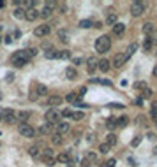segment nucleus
Listing matches in <instances>:
<instances>
[{"instance_id": "f257e3e1", "label": "nucleus", "mask_w": 157, "mask_h": 167, "mask_svg": "<svg viewBox=\"0 0 157 167\" xmlns=\"http://www.w3.org/2000/svg\"><path fill=\"white\" fill-rule=\"evenodd\" d=\"M110 48H111V39H110V35H101V37H97V40H96V51L97 53H106V51H110Z\"/></svg>"}, {"instance_id": "f03ea898", "label": "nucleus", "mask_w": 157, "mask_h": 167, "mask_svg": "<svg viewBox=\"0 0 157 167\" xmlns=\"http://www.w3.org/2000/svg\"><path fill=\"white\" fill-rule=\"evenodd\" d=\"M44 118H46V123L48 125H53V123H60V118H62V114H60L59 109H53V107H50L46 114H44Z\"/></svg>"}, {"instance_id": "7ed1b4c3", "label": "nucleus", "mask_w": 157, "mask_h": 167, "mask_svg": "<svg viewBox=\"0 0 157 167\" xmlns=\"http://www.w3.org/2000/svg\"><path fill=\"white\" fill-rule=\"evenodd\" d=\"M28 63V58H27V55H25V49H21V51H16L14 55H13V65L14 67H25Z\"/></svg>"}, {"instance_id": "20e7f679", "label": "nucleus", "mask_w": 157, "mask_h": 167, "mask_svg": "<svg viewBox=\"0 0 157 167\" xmlns=\"http://www.w3.org/2000/svg\"><path fill=\"white\" fill-rule=\"evenodd\" d=\"M18 132H20L23 137H36V129L32 125H28V123H20Z\"/></svg>"}, {"instance_id": "39448f33", "label": "nucleus", "mask_w": 157, "mask_h": 167, "mask_svg": "<svg viewBox=\"0 0 157 167\" xmlns=\"http://www.w3.org/2000/svg\"><path fill=\"white\" fill-rule=\"evenodd\" d=\"M145 9H147V4L145 2H133V5H131V14L138 18V16H141L143 13H145Z\"/></svg>"}, {"instance_id": "423d86ee", "label": "nucleus", "mask_w": 157, "mask_h": 167, "mask_svg": "<svg viewBox=\"0 0 157 167\" xmlns=\"http://www.w3.org/2000/svg\"><path fill=\"white\" fill-rule=\"evenodd\" d=\"M2 121H5V123H14L16 121V114L13 109H4L2 111Z\"/></svg>"}, {"instance_id": "0eeeda50", "label": "nucleus", "mask_w": 157, "mask_h": 167, "mask_svg": "<svg viewBox=\"0 0 157 167\" xmlns=\"http://www.w3.org/2000/svg\"><path fill=\"white\" fill-rule=\"evenodd\" d=\"M50 34V26L48 25H39V26H36V30H34V35L36 37H46Z\"/></svg>"}, {"instance_id": "6e6552de", "label": "nucleus", "mask_w": 157, "mask_h": 167, "mask_svg": "<svg viewBox=\"0 0 157 167\" xmlns=\"http://www.w3.org/2000/svg\"><path fill=\"white\" fill-rule=\"evenodd\" d=\"M125 62H127L125 55H124V53H118V55H115V58H113V67H115V69H120Z\"/></svg>"}, {"instance_id": "1a4fd4ad", "label": "nucleus", "mask_w": 157, "mask_h": 167, "mask_svg": "<svg viewBox=\"0 0 157 167\" xmlns=\"http://www.w3.org/2000/svg\"><path fill=\"white\" fill-rule=\"evenodd\" d=\"M97 65H99V60L96 58V56H90V58L87 60V71H88L90 74L97 69Z\"/></svg>"}, {"instance_id": "9d476101", "label": "nucleus", "mask_w": 157, "mask_h": 167, "mask_svg": "<svg viewBox=\"0 0 157 167\" xmlns=\"http://www.w3.org/2000/svg\"><path fill=\"white\" fill-rule=\"evenodd\" d=\"M62 102H64V99H62V97H60V95H51V97H50V99H48V106H51V107H53V109H55V107H57V106H60V104H62Z\"/></svg>"}, {"instance_id": "9b49d317", "label": "nucleus", "mask_w": 157, "mask_h": 167, "mask_svg": "<svg viewBox=\"0 0 157 167\" xmlns=\"http://www.w3.org/2000/svg\"><path fill=\"white\" fill-rule=\"evenodd\" d=\"M39 18V13L36 9H25V19L27 21H36Z\"/></svg>"}, {"instance_id": "f8f14e48", "label": "nucleus", "mask_w": 157, "mask_h": 167, "mask_svg": "<svg viewBox=\"0 0 157 167\" xmlns=\"http://www.w3.org/2000/svg\"><path fill=\"white\" fill-rule=\"evenodd\" d=\"M69 130H71V125H69L67 121H60V123H57V134H59V135L67 134Z\"/></svg>"}, {"instance_id": "ddd939ff", "label": "nucleus", "mask_w": 157, "mask_h": 167, "mask_svg": "<svg viewBox=\"0 0 157 167\" xmlns=\"http://www.w3.org/2000/svg\"><path fill=\"white\" fill-rule=\"evenodd\" d=\"M44 56H46L48 60H55V58H60V51H59V49L50 48L48 51H44Z\"/></svg>"}, {"instance_id": "4468645a", "label": "nucleus", "mask_w": 157, "mask_h": 167, "mask_svg": "<svg viewBox=\"0 0 157 167\" xmlns=\"http://www.w3.org/2000/svg\"><path fill=\"white\" fill-rule=\"evenodd\" d=\"M28 118H30V111H20L16 114V121H21V123H27Z\"/></svg>"}, {"instance_id": "2eb2a0df", "label": "nucleus", "mask_w": 157, "mask_h": 167, "mask_svg": "<svg viewBox=\"0 0 157 167\" xmlns=\"http://www.w3.org/2000/svg\"><path fill=\"white\" fill-rule=\"evenodd\" d=\"M111 28H113V34H115V35H122V34L125 32V25H124V23H115Z\"/></svg>"}, {"instance_id": "dca6fc26", "label": "nucleus", "mask_w": 157, "mask_h": 167, "mask_svg": "<svg viewBox=\"0 0 157 167\" xmlns=\"http://www.w3.org/2000/svg\"><path fill=\"white\" fill-rule=\"evenodd\" d=\"M110 65H111V63H110V60H106V58H104V60H99L97 69H99V71H102V72H108V71H110Z\"/></svg>"}, {"instance_id": "f3484780", "label": "nucleus", "mask_w": 157, "mask_h": 167, "mask_svg": "<svg viewBox=\"0 0 157 167\" xmlns=\"http://www.w3.org/2000/svg\"><path fill=\"white\" fill-rule=\"evenodd\" d=\"M57 162H60V164H71V155L69 153H60V155H57Z\"/></svg>"}, {"instance_id": "a211bd4d", "label": "nucleus", "mask_w": 157, "mask_h": 167, "mask_svg": "<svg viewBox=\"0 0 157 167\" xmlns=\"http://www.w3.org/2000/svg\"><path fill=\"white\" fill-rule=\"evenodd\" d=\"M154 30H156V26H154V23H145L143 25V34H147V35H152L154 34Z\"/></svg>"}, {"instance_id": "6ab92c4d", "label": "nucleus", "mask_w": 157, "mask_h": 167, "mask_svg": "<svg viewBox=\"0 0 157 167\" xmlns=\"http://www.w3.org/2000/svg\"><path fill=\"white\" fill-rule=\"evenodd\" d=\"M76 76H78V71L74 67H67L65 69V77L67 79H76Z\"/></svg>"}, {"instance_id": "aec40b11", "label": "nucleus", "mask_w": 157, "mask_h": 167, "mask_svg": "<svg viewBox=\"0 0 157 167\" xmlns=\"http://www.w3.org/2000/svg\"><path fill=\"white\" fill-rule=\"evenodd\" d=\"M138 49V42H133V44H131V46H129V48H127V51H125V53H124V55H125V58H127V60H129V58H131V56L134 55V51H136Z\"/></svg>"}, {"instance_id": "412c9836", "label": "nucleus", "mask_w": 157, "mask_h": 167, "mask_svg": "<svg viewBox=\"0 0 157 167\" xmlns=\"http://www.w3.org/2000/svg\"><path fill=\"white\" fill-rule=\"evenodd\" d=\"M117 135H115V134H113V132H110V134H108V135H106V144H110V146H115V144H117Z\"/></svg>"}, {"instance_id": "4be33fe9", "label": "nucleus", "mask_w": 157, "mask_h": 167, "mask_svg": "<svg viewBox=\"0 0 157 167\" xmlns=\"http://www.w3.org/2000/svg\"><path fill=\"white\" fill-rule=\"evenodd\" d=\"M51 9H48V7H42V11H39V18H42V19H46V18H50L51 16Z\"/></svg>"}, {"instance_id": "5701e85b", "label": "nucleus", "mask_w": 157, "mask_h": 167, "mask_svg": "<svg viewBox=\"0 0 157 167\" xmlns=\"http://www.w3.org/2000/svg\"><path fill=\"white\" fill-rule=\"evenodd\" d=\"M78 93H67V95H65V100H67V102H71V104H76V102H78Z\"/></svg>"}, {"instance_id": "b1692460", "label": "nucleus", "mask_w": 157, "mask_h": 167, "mask_svg": "<svg viewBox=\"0 0 157 167\" xmlns=\"http://www.w3.org/2000/svg\"><path fill=\"white\" fill-rule=\"evenodd\" d=\"M115 23H118V18H117V14H108V18H106V25H110V26H113Z\"/></svg>"}, {"instance_id": "393cba45", "label": "nucleus", "mask_w": 157, "mask_h": 167, "mask_svg": "<svg viewBox=\"0 0 157 167\" xmlns=\"http://www.w3.org/2000/svg\"><path fill=\"white\" fill-rule=\"evenodd\" d=\"M152 46H154V39H152V37H147V39H145V44H143L145 51H150V49H152Z\"/></svg>"}, {"instance_id": "a878e982", "label": "nucleus", "mask_w": 157, "mask_h": 167, "mask_svg": "<svg viewBox=\"0 0 157 167\" xmlns=\"http://www.w3.org/2000/svg\"><path fill=\"white\" fill-rule=\"evenodd\" d=\"M106 127L110 130H113V129H117L118 125H117V118H108V121H106Z\"/></svg>"}, {"instance_id": "bb28decb", "label": "nucleus", "mask_w": 157, "mask_h": 167, "mask_svg": "<svg viewBox=\"0 0 157 167\" xmlns=\"http://www.w3.org/2000/svg\"><path fill=\"white\" fill-rule=\"evenodd\" d=\"M37 48H28V49H25V55H27V58H34V56L37 55Z\"/></svg>"}, {"instance_id": "cd10ccee", "label": "nucleus", "mask_w": 157, "mask_h": 167, "mask_svg": "<svg viewBox=\"0 0 157 167\" xmlns=\"http://www.w3.org/2000/svg\"><path fill=\"white\" fill-rule=\"evenodd\" d=\"M79 26H81V28H92V26H94V21H90V19H81V21H79Z\"/></svg>"}, {"instance_id": "c85d7f7f", "label": "nucleus", "mask_w": 157, "mask_h": 167, "mask_svg": "<svg viewBox=\"0 0 157 167\" xmlns=\"http://www.w3.org/2000/svg\"><path fill=\"white\" fill-rule=\"evenodd\" d=\"M41 160H42V164H46V166H55V162H57V160H55V158H51V157H41Z\"/></svg>"}, {"instance_id": "c756f323", "label": "nucleus", "mask_w": 157, "mask_h": 167, "mask_svg": "<svg viewBox=\"0 0 157 167\" xmlns=\"http://www.w3.org/2000/svg\"><path fill=\"white\" fill-rule=\"evenodd\" d=\"M13 14H14V18H25V9H21V7H16V9L13 11Z\"/></svg>"}, {"instance_id": "7c9ffc66", "label": "nucleus", "mask_w": 157, "mask_h": 167, "mask_svg": "<svg viewBox=\"0 0 157 167\" xmlns=\"http://www.w3.org/2000/svg\"><path fill=\"white\" fill-rule=\"evenodd\" d=\"M127 123H129V118H127V116H122V118H118L117 120L118 127H127Z\"/></svg>"}, {"instance_id": "2f4dec72", "label": "nucleus", "mask_w": 157, "mask_h": 167, "mask_svg": "<svg viewBox=\"0 0 157 167\" xmlns=\"http://www.w3.org/2000/svg\"><path fill=\"white\" fill-rule=\"evenodd\" d=\"M133 88H134V90H145V88H147V83H145V81H136V83L133 85Z\"/></svg>"}, {"instance_id": "473e14b6", "label": "nucleus", "mask_w": 157, "mask_h": 167, "mask_svg": "<svg viewBox=\"0 0 157 167\" xmlns=\"http://www.w3.org/2000/svg\"><path fill=\"white\" fill-rule=\"evenodd\" d=\"M28 155H30V157H39L41 155L39 148H37V146H30V148H28Z\"/></svg>"}, {"instance_id": "72a5a7b5", "label": "nucleus", "mask_w": 157, "mask_h": 167, "mask_svg": "<svg viewBox=\"0 0 157 167\" xmlns=\"http://www.w3.org/2000/svg\"><path fill=\"white\" fill-rule=\"evenodd\" d=\"M85 158H87L90 164H96V162H97V155H96V153H87V157H85Z\"/></svg>"}, {"instance_id": "f704fd0d", "label": "nucleus", "mask_w": 157, "mask_h": 167, "mask_svg": "<svg viewBox=\"0 0 157 167\" xmlns=\"http://www.w3.org/2000/svg\"><path fill=\"white\" fill-rule=\"evenodd\" d=\"M59 39L62 40V42H67V40H69V37H67V32H65V30H59Z\"/></svg>"}, {"instance_id": "c9c22d12", "label": "nucleus", "mask_w": 157, "mask_h": 167, "mask_svg": "<svg viewBox=\"0 0 157 167\" xmlns=\"http://www.w3.org/2000/svg\"><path fill=\"white\" fill-rule=\"evenodd\" d=\"M71 118H73V120H83V118H85V114H83L81 111H74L73 114H71Z\"/></svg>"}, {"instance_id": "e433bc0d", "label": "nucleus", "mask_w": 157, "mask_h": 167, "mask_svg": "<svg viewBox=\"0 0 157 167\" xmlns=\"http://www.w3.org/2000/svg\"><path fill=\"white\" fill-rule=\"evenodd\" d=\"M41 157H51V158H53V149H51V148H44V149H42V153H41Z\"/></svg>"}, {"instance_id": "4c0bfd02", "label": "nucleus", "mask_w": 157, "mask_h": 167, "mask_svg": "<svg viewBox=\"0 0 157 167\" xmlns=\"http://www.w3.org/2000/svg\"><path fill=\"white\" fill-rule=\"evenodd\" d=\"M62 141H64V139H62V135H59V134H55V135L51 137V143H53V144H62Z\"/></svg>"}, {"instance_id": "58836bf2", "label": "nucleus", "mask_w": 157, "mask_h": 167, "mask_svg": "<svg viewBox=\"0 0 157 167\" xmlns=\"http://www.w3.org/2000/svg\"><path fill=\"white\" fill-rule=\"evenodd\" d=\"M152 97V90L150 88H145L143 92H141V99H150Z\"/></svg>"}, {"instance_id": "ea45409f", "label": "nucleus", "mask_w": 157, "mask_h": 167, "mask_svg": "<svg viewBox=\"0 0 157 167\" xmlns=\"http://www.w3.org/2000/svg\"><path fill=\"white\" fill-rule=\"evenodd\" d=\"M110 148H111V146H110V144H106V143L99 144V151H101V153H108V151H110Z\"/></svg>"}, {"instance_id": "a19ab883", "label": "nucleus", "mask_w": 157, "mask_h": 167, "mask_svg": "<svg viewBox=\"0 0 157 167\" xmlns=\"http://www.w3.org/2000/svg\"><path fill=\"white\" fill-rule=\"evenodd\" d=\"M117 166V160L115 158H110V160H106L104 164H102V167H115Z\"/></svg>"}, {"instance_id": "79ce46f5", "label": "nucleus", "mask_w": 157, "mask_h": 167, "mask_svg": "<svg viewBox=\"0 0 157 167\" xmlns=\"http://www.w3.org/2000/svg\"><path fill=\"white\" fill-rule=\"evenodd\" d=\"M108 107H111V109H124L125 106L120 104V102H113V104H108Z\"/></svg>"}, {"instance_id": "37998d69", "label": "nucleus", "mask_w": 157, "mask_h": 167, "mask_svg": "<svg viewBox=\"0 0 157 167\" xmlns=\"http://www.w3.org/2000/svg\"><path fill=\"white\" fill-rule=\"evenodd\" d=\"M48 130H50V125H48V123H46V125H42V127H39V130H37V132H36V134H39V135H42V134H46V132H48Z\"/></svg>"}, {"instance_id": "c03bdc74", "label": "nucleus", "mask_w": 157, "mask_h": 167, "mask_svg": "<svg viewBox=\"0 0 157 167\" xmlns=\"http://www.w3.org/2000/svg\"><path fill=\"white\" fill-rule=\"evenodd\" d=\"M46 92H48V88H46V86H44V85H39V86H37V95H46Z\"/></svg>"}, {"instance_id": "a18cd8bd", "label": "nucleus", "mask_w": 157, "mask_h": 167, "mask_svg": "<svg viewBox=\"0 0 157 167\" xmlns=\"http://www.w3.org/2000/svg\"><path fill=\"white\" fill-rule=\"evenodd\" d=\"M94 83H101V85H106V86H111V81L110 79H92Z\"/></svg>"}, {"instance_id": "49530a36", "label": "nucleus", "mask_w": 157, "mask_h": 167, "mask_svg": "<svg viewBox=\"0 0 157 167\" xmlns=\"http://www.w3.org/2000/svg\"><path fill=\"white\" fill-rule=\"evenodd\" d=\"M139 143H141V135H136V137H134V139L131 141V146H133V148H136Z\"/></svg>"}, {"instance_id": "de8ad7c7", "label": "nucleus", "mask_w": 157, "mask_h": 167, "mask_svg": "<svg viewBox=\"0 0 157 167\" xmlns=\"http://www.w3.org/2000/svg\"><path fill=\"white\" fill-rule=\"evenodd\" d=\"M44 7H48V9H51V11H53V7H57V2H53V0H48Z\"/></svg>"}, {"instance_id": "09e8293b", "label": "nucleus", "mask_w": 157, "mask_h": 167, "mask_svg": "<svg viewBox=\"0 0 157 167\" xmlns=\"http://www.w3.org/2000/svg\"><path fill=\"white\" fill-rule=\"evenodd\" d=\"M60 58H64V60H67V58H71V53H69L67 49H64V51H60Z\"/></svg>"}, {"instance_id": "8fccbe9b", "label": "nucleus", "mask_w": 157, "mask_h": 167, "mask_svg": "<svg viewBox=\"0 0 157 167\" xmlns=\"http://www.w3.org/2000/svg\"><path fill=\"white\" fill-rule=\"evenodd\" d=\"M60 114H62V116H65V118H71V114H73V111H71V109H64V111L60 113Z\"/></svg>"}, {"instance_id": "3c124183", "label": "nucleus", "mask_w": 157, "mask_h": 167, "mask_svg": "<svg viewBox=\"0 0 157 167\" xmlns=\"http://www.w3.org/2000/svg\"><path fill=\"white\" fill-rule=\"evenodd\" d=\"M85 93H87V88H85V86H81V88H79V92H78V97L85 95Z\"/></svg>"}, {"instance_id": "603ef678", "label": "nucleus", "mask_w": 157, "mask_h": 167, "mask_svg": "<svg viewBox=\"0 0 157 167\" xmlns=\"http://www.w3.org/2000/svg\"><path fill=\"white\" fill-rule=\"evenodd\" d=\"M81 166H83V167H90L92 164H90V162H88L87 158H83V162H81Z\"/></svg>"}, {"instance_id": "864d4df0", "label": "nucleus", "mask_w": 157, "mask_h": 167, "mask_svg": "<svg viewBox=\"0 0 157 167\" xmlns=\"http://www.w3.org/2000/svg\"><path fill=\"white\" fill-rule=\"evenodd\" d=\"M28 97H30V100H36V99H37V93H36V92H32L30 95H28Z\"/></svg>"}, {"instance_id": "5fc2aeb1", "label": "nucleus", "mask_w": 157, "mask_h": 167, "mask_svg": "<svg viewBox=\"0 0 157 167\" xmlns=\"http://www.w3.org/2000/svg\"><path fill=\"white\" fill-rule=\"evenodd\" d=\"M5 81H9V83H11V81H13V74H11V72H9V74L5 76Z\"/></svg>"}, {"instance_id": "6e6d98bb", "label": "nucleus", "mask_w": 157, "mask_h": 167, "mask_svg": "<svg viewBox=\"0 0 157 167\" xmlns=\"http://www.w3.org/2000/svg\"><path fill=\"white\" fill-rule=\"evenodd\" d=\"M4 42H5V44H11V42H13V39H11V37H5V40H4Z\"/></svg>"}, {"instance_id": "4d7b16f0", "label": "nucleus", "mask_w": 157, "mask_h": 167, "mask_svg": "<svg viewBox=\"0 0 157 167\" xmlns=\"http://www.w3.org/2000/svg\"><path fill=\"white\" fill-rule=\"evenodd\" d=\"M152 74H154V77H157V65L154 67V71H152Z\"/></svg>"}, {"instance_id": "13d9d810", "label": "nucleus", "mask_w": 157, "mask_h": 167, "mask_svg": "<svg viewBox=\"0 0 157 167\" xmlns=\"http://www.w3.org/2000/svg\"><path fill=\"white\" fill-rule=\"evenodd\" d=\"M4 5H5V2H2V0H0V9H2Z\"/></svg>"}, {"instance_id": "bf43d9fd", "label": "nucleus", "mask_w": 157, "mask_h": 167, "mask_svg": "<svg viewBox=\"0 0 157 167\" xmlns=\"http://www.w3.org/2000/svg\"><path fill=\"white\" fill-rule=\"evenodd\" d=\"M0 121H2V111H0Z\"/></svg>"}, {"instance_id": "052dcab7", "label": "nucleus", "mask_w": 157, "mask_h": 167, "mask_svg": "<svg viewBox=\"0 0 157 167\" xmlns=\"http://www.w3.org/2000/svg\"><path fill=\"white\" fill-rule=\"evenodd\" d=\"M0 99H2V93H0Z\"/></svg>"}, {"instance_id": "680f3d73", "label": "nucleus", "mask_w": 157, "mask_h": 167, "mask_svg": "<svg viewBox=\"0 0 157 167\" xmlns=\"http://www.w3.org/2000/svg\"><path fill=\"white\" fill-rule=\"evenodd\" d=\"M67 167H73V166H67Z\"/></svg>"}, {"instance_id": "e2e57ef3", "label": "nucleus", "mask_w": 157, "mask_h": 167, "mask_svg": "<svg viewBox=\"0 0 157 167\" xmlns=\"http://www.w3.org/2000/svg\"><path fill=\"white\" fill-rule=\"evenodd\" d=\"M156 123H157V121H156Z\"/></svg>"}]
</instances>
